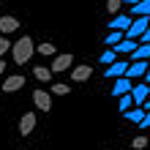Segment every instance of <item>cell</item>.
I'll return each instance as SVG.
<instances>
[{
	"label": "cell",
	"instance_id": "obj_12",
	"mask_svg": "<svg viewBox=\"0 0 150 150\" xmlns=\"http://www.w3.org/2000/svg\"><path fill=\"white\" fill-rule=\"evenodd\" d=\"M90 74H93L90 66H76V68H71V79H74V82H87Z\"/></svg>",
	"mask_w": 150,
	"mask_h": 150
},
{
	"label": "cell",
	"instance_id": "obj_20",
	"mask_svg": "<svg viewBox=\"0 0 150 150\" xmlns=\"http://www.w3.org/2000/svg\"><path fill=\"white\" fill-rule=\"evenodd\" d=\"M68 93H71V87H68V85H63V82H55V85H52V96H68Z\"/></svg>",
	"mask_w": 150,
	"mask_h": 150
},
{
	"label": "cell",
	"instance_id": "obj_8",
	"mask_svg": "<svg viewBox=\"0 0 150 150\" xmlns=\"http://www.w3.org/2000/svg\"><path fill=\"white\" fill-rule=\"evenodd\" d=\"M33 128H36V112L22 115V120H19V134L28 137V134H33Z\"/></svg>",
	"mask_w": 150,
	"mask_h": 150
},
{
	"label": "cell",
	"instance_id": "obj_11",
	"mask_svg": "<svg viewBox=\"0 0 150 150\" xmlns=\"http://www.w3.org/2000/svg\"><path fill=\"white\" fill-rule=\"evenodd\" d=\"M128 90H131V79L128 76H117V79H115L112 96H123V93H128Z\"/></svg>",
	"mask_w": 150,
	"mask_h": 150
},
{
	"label": "cell",
	"instance_id": "obj_6",
	"mask_svg": "<svg viewBox=\"0 0 150 150\" xmlns=\"http://www.w3.org/2000/svg\"><path fill=\"white\" fill-rule=\"evenodd\" d=\"M33 101H36V107L41 112H49L52 109V96L47 90H36V93H33Z\"/></svg>",
	"mask_w": 150,
	"mask_h": 150
},
{
	"label": "cell",
	"instance_id": "obj_16",
	"mask_svg": "<svg viewBox=\"0 0 150 150\" xmlns=\"http://www.w3.org/2000/svg\"><path fill=\"white\" fill-rule=\"evenodd\" d=\"M33 74H36V79H41V82H52V71H49V68H44V66H36V71H33Z\"/></svg>",
	"mask_w": 150,
	"mask_h": 150
},
{
	"label": "cell",
	"instance_id": "obj_15",
	"mask_svg": "<svg viewBox=\"0 0 150 150\" xmlns=\"http://www.w3.org/2000/svg\"><path fill=\"white\" fill-rule=\"evenodd\" d=\"M123 115H126V120H131V123H139V120H142V115H145V109H142V107H131V109H126Z\"/></svg>",
	"mask_w": 150,
	"mask_h": 150
},
{
	"label": "cell",
	"instance_id": "obj_10",
	"mask_svg": "<svg viewBox=\"0 0 150 150\" xmlns=\"http://www.w3.org/2000/svg\"><path fill=\"white\" fill-rule=\"evenodd\" d=\"M128 25H131V14H117V16H112L109 30H123V33H126Z\"/></svg>",
	"mask_w": 150,
	"mask_h": 150
},
{
	"label": "cell",
	"instance_id": "obj_24",
	"mask_svg": "<svg viewBox=\"0 0 150 150\" xmlns=\"http://www.w3.org/2000/svg\"><path fill=\"white\" fill-rule=\"evenodd\" d=\"M8 49H11V41H8L6 36H0V57H3V55H6Z\"/></svg>",
	"mask_w": 150,
	"mask_h": 150
},
{
	"label": "cell",
	"instance_id": "obj_27",
	"mask_svg": "<svg viewBox=\"0 0 150 150\" xmlns=\"http://www.w3.org/2000/svg\"><path fill=\"white\" fill-rule=\"evenodd\" d=\"M142 109H150V96L145 98V104H142Z\"/></svg>",
	"mask_w": 150,
	"mask_h": 150
},
{
	"label": "cell",
	"instance_id": "obj_28",
	"mask_svg": "<svg viewBox=\"0 0 150 150\" xmlns=\"http://www.w3.org/2000/svg\"><path fill=\"white\" fill-rule=\"evenodd\" d=\"M6 71V60H0V74H3Z\"/></svg>",
	"mask_w": 150,
	"mask_h": 150
},
{
	"label": "cell",
	"instance_id": "obj_3",
	"mask_svg": "<svg viewBox=\"0 0 150 150\" xmlns=\"http://www.w3.org/2000/svg\"><path fill=\"white\" fill-rule=\"evenodd\" d=\"M131 98H134V107H142L145 104V98L150 96V85L147 82H142V85H131Z\"/></svg>",
	"mask_w": 150,
	"mask_h": 150
},
{
	"label": "cell",
	"instance_id": "obj_9",
	"mask_svg": "<svg viewBox=\"0 0 150 150\" xmlns=\"http://www.w3.org/2000/svg\"><path fill=\"white\" fill-rule=\"evenodd\" d=\"M22 87H25V76H22V74H14V76H8L6 82H3V90H6V93L22 90Z\"/></svg>",
	"mask_w": 150,
	"mask_h": 150
},
{
	"label": "cell",
	"instance_id": "obj_5",
	"mask_svg": "<svg viewBox=\"0 0 150 150\" xmlns=\"http://www.w3.org/2000/svg\"><path fill=\"white\" fill-rule=\"evenodd\" d=\"M126 68H128V60H112L104 74H107L109 79H115V76H123V74H126Z\"/></svg>",
	"mask_w": 150,
	"mask_h": 150
},
{
	"label": "cell",
	"instance_id": "obj_4",
	"mask_svg": "<svg viewBox=\"0 0 150 150\" xmlns=\"http://www.w3.org/2000/svg\"><path fill=\"white\" fill-rule=\"evenodd\" d=\"M71 66H74V55H57L55 60H52V68H49V71H52V74H63V71H68Z\"/></svg>",
	"mask_w": 150,
	"mask_h": 150
},
{
	"label": "cell",
	"instance_id": "obj_29",
	"mask_svg": "<svg viewBox=\"0 0 150 150\" xmlns=\"http://www.w3.org/2000/svg\"><path fill=\"white\" fill-rule=\"evenodd\" d=\"M123 3H128V6H134V3H139V0H123Z\"/></svg>",
	"mask_w": 150,
	"mask_h": 150
},
{
	"label": "cell",
	"instance_id": "obj_13",
	"mask_svg": "<svg viewBox=\"0 0 150 150\" xmlns=\"http://www.w3.org/2000/svg\"><path fill=\"white\" fill-rule=\"evenodd\" d=\"M147 57H150V41H142V44H137V49L131 52L128 60H147Z\"/></svg>",
	"mask_w": 150,
	"mask_h": 150
},
{
	"label": "cell",
	"instance_id": "obj_25",
	"mask_svg": "<svg viewBox=\"0 0 150 150\" xmlns=\"http://www.w3.org/2000/svg\"><path fill=\"white\" fill-rule=\"evenodd\" d=\"M139 38H142V41H150V25L145 28V33H142V36H139Z\"/></svg>",
	"mask_w": 150,
	"mask_h": 150
},
{
	"label": "cell",
	"instance_id": "obj_18",
	"mask_svg": "<svg viewBox=\"0 0 150 150\" xmlns=\"http://www.w3.org/2000/svg\"><path fill=\"white\" fill-rule=\"evenodd\" d=\"M120 38H123V30H112L109 36H104V44H107V47H115Z\"/></svg>",
	"mask_w": 150,
	"mask_h": 150
},
{
	"label": "cell",
	"instance_id": "obj_7",
	"mask_svg": "<svg viewBox=\"0 0 150 150\" xmlns=\"http://www.w3.org/2000/svg\"><path fill=\"white\" fill-rule=\"evenodd\" d=\"M14 30H19V19L11 14H6V16H0V33L3 36H8V33H14Z\"/></svg>",
	"mask_w": 150,
	"mask_h": 150
},
{
	"label": "cell",
	"instance_id": "obj_21",
	"mask_svg": "<svg viewBox=\"0 0 150 150\" xmlns=\"http://www.w3.org/2000/svg\"><path fill=\"white\" fill-rule=\"evenodd\" d=\"M120 8H123V0H107V11L109 14H117Z\"/></svg>",
	"mask_w": 150,
	"mask_h": 150
},
{
	"label": "cell",
	"instance_id": "obj_26",
	"mask_svg": "<svg viewBox=\"0 0 150 150\" xmlns=\"http://www.w3.org/2000/svg\"><path fill=\"white\" fill-rule=\"evenodd\" d=\"M145 82L150 85V63H147V71H145Z\"/></svg>",
	"mask_w": 150,
	"mask_h": 150
},
{
	"label": "cell",
	"instance_id": "obj_19",
	"mask_svg": "<svg viewBox=\"0 0 150 150\" xmlns=\"http://www.w3.org/2000/svg\"><path fill=\"white\" fill-rule=\"evenodd\" d=\"M117 98H120V112H126V109L134 107V98H131V93H123V96H117Z\"/></svg>",
	"mask_w": 150,
	"mask_h": 150
},
{
	"label": "cell",
	"instance_id": "obj_22",
	"mask_svg": "<svg viewBox=\"0 0 150 150\" xmlns=\"http://www.w3.org/2000/svg\"><path fill=\"white\" fill-rule=\"evenodd\" d=\"M55 52H57V49L52 47V44H38V55H47V57H49V55H55Z\"/></svg>",
	"mask_w": 150,
	"mask_h": 150
},
{
	"label": "cell",
	"instance_id": "obj_1",
	"mask_svg": "<svg viewBox=\"0 0 150 150\" xmlns=\"http://www.w3.org/2000/svg\"><path fill=\"white\" fill-rule=\"evenodd\" d=\"M11 49H14V63H16V66H25V63L33 57V49H36V47H33V38H30V36H22L19 41H14Z\"/></svg>",
	"mask_w": 150,
	"mask_h": 150
},
{
	"label": "cell",
	"instance_id": "obj_23",
	"mask_svg": "<svg viewBox=\"0 0 150 150\" xmlns=\"http://www.w3.org/2000/svg\"><path fill=\"white\" fill-rule=\"evenodd\" d=\"M131 147H134V150H145L147 147V137H137L134 142H131Z\"/></svg>",
	"mask_w": 150,
	"mask_h": 150
},
{
	"label": "cell",
	"instance_id": "obj_14",
	"mask_svg": "<svg viewBox=\"0 0 150 150\" xmlns=\"http://www.w3.org/2000/svg\"><path fill=\"white\" fill-rule=\"evenodd\" d=\"M131 14L137 16H150V0H139V3L131 6Z\"/></svg>",
	"mask_w": 150,
	"mask_h": 150
},
{
	"label": "cell",
	"instance_id": "obj_17",
	"mask_svg": "<svg viewBox=\"0 0 150 150\" xmlns=\"http://www.w3.org/2000/svg\"><path fill=\"white\" fill-rule=\"evenodd\" d=\"M112 60H117V52H115L112 47H107V49L101 52V63H104V66H109Z\"/></svg>",
	"mask_w": 150,
	"mask_h": 150
},
{
	"label": "cell",
	"instance_id": "obj_30",
	"mask_svg": "<svg viewBox=\"0 0 150 150\" xmlns=\"http://www.w3.org/2000/svg\"><path fill=\"white\" fill-rule=\"evenodd\" d=\"M0 6H3V0H0Z\"/></svg>",
	"mask_w": 150,
	"mask_h": 150
},
{
	"label": "cell",
	"instance_id": "obj_2",
	"mask_svg": "<svg viewBox=\"0 0 150 150\" xmlns=\"http://www.w3.org/2000/svg\"><path fill=\"white\" fill-rule=\"evenodd\" d=\"M147 25H150V16H137V19H131V25L126 28L123 36H126V38H139V36L145 33Z\"/></svg>",
	"mask_w": 150,
	"mask_h": 150
}]
</instances>
